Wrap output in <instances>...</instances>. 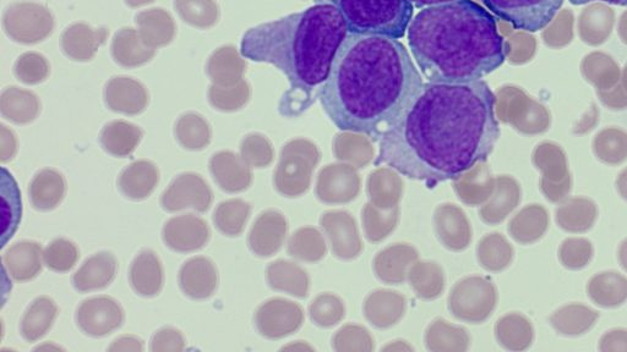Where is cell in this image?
<instances>
[{"mask_svg": "<svg viewBox=\"0 0 627 352\" xmlns=\"http://www.w3.org/2000/svg\"><path fill=\"white\" fill-rule=\"evenodd\" d=\"M423 85L396 38L348 32L318 97L338 129L378 141L410 110Z\"/></svg>", "mask_w": 627, "mask_h": 352, "instance_id": "7a4b0ae2", "label": "cell"}, {"mask_svg": "<svg viewBox=\"0 0 627 352\" xmlns=\"http://www.w3.org/2000/svg\"><path fill=\"white\" fill-rule=\"evenodd\" d=\"M574 5H585L592 2H603L613 5H620V7H627V0H570Z\"/></svg>", "mask_w": 627, "mask_h": 352, "instance_id": "681fc988", "label": "cell"}, {"mask_svg": "<svg viewBox=\"0 0 627 352\" xmlns=\"http://www.w3.org/2000/svg\"><path fill=\"white\" fill-rule=\"evenodd\" d=\"M4 31L13 41L21 44H36L45 41L54 30V18L45 5L37 3H14L5 10Z\"/></svg>", "mask_w": 627, "mask_h": 352, "instance_id": "52a82bcc", "label": "cell"}, {"mask_svg": "<svg viewBox=\"0 0 627 352\" xmlns=\"http://www.w3.org/2000/svg\"><path fill=\"white\" fill-rule=\"evenodd\" d=\"M249 96V86L244 81L231 86L212 85L209 91L211 106L226 113L241 109L248 102Z\"/></svg>", "mask_w": 627, "mask_h": 352, "instance_id": "e575fe53", "label": "cell"}, {"mask_svg": "<svg viewBox=\"0 0 627 352\" xmlns=\"http://www.w3.org/2000/svg\"><path fill=\"white\" fill-rule=\"evenodd\" d=\"M57 315L58 307L51 297H38L25 312L21 321V335L29 343L40 340L52 328Z\"/></svg>", "mask_w": 627, "mask_h": 352, "instance_id": "4316f807", "label": "cell"}, {"mask_svg": "<svg viewBox=\"0 0 627 352\" xmlns=\"http://www.w3.org/2000/svg\"><path fill=\"white\" fill-rule=\"evenodd\" d=\"M616 187H618L620 196L627 201V168L624 169L618 176V180H616Z\"/></svg>", "mask_w": 627, "mask_h": 352, "instance_id": "c3c4849f", "label": "cell"}, {"mask_svg": "<svg viewBox=\"0 0 627 352\" xmlns=\"http://www.w3.org/2000/svg\"><path fill=\"white\" fill-rule=\"evenodd\" d=\"M0 161L7 163L12 161L15 157L16 151H18V145H16V137L12 130H9L7 126H0Z\"/></svg>", "mask_w": 627, "mask_h": 352, "instance_id": "f6af8a7d", "label": "cell"}, {"mask_svg": "<svg viewBox=\"0 0 627 352\" xmlns=\"http://www.w3.org/2000/svg\"><path fill=\"white\" fill-rule=\"evenodd\" d=\"M280 219L266 213L255 223L250 233L249 244L258 255L267 256L276 250L281 238Z\"/></svg>", "mask_w": 627, "mask_h": 352, "instance_id": "836d02e7", "label": "cell"}, {"mask_svg": "<svg viewBox=\"0 0 627 352\" xmlns=\"http://www.w3.org/2000/svg\"><path fill=\"white\" fill-rule=\"evenodd\" d=\"M214 195L203 176L195 173H185L173 180L168 189L163 192L161 206L167 212H178L192 208L196 212L209 211Z\"/></svg>", "mask_w": 627, "mask_h": 352, "instance_id": "9c48e42d", "label": "cell"}, {"mask_svg": "<svg viewBox=\"0 0 627 352\" xmlns=\"http://www.w3.org/2000/svg\"><path fill=\"white\" fill-rule=\"evenodd\" d=\"M163 241L177 252H193L203 249L209 242L211 231L203 218L194 214L169 219L162 231Z\"/></svg>", "mask_w": 627, "mask_h": 352, "instance_id": "8fae6325", "label": "cell"}, {"mask_svg": "<svg viewBox=\"0 0 627 352\" xmlns=\"http://www.w3.org/2000/svg\"><path fill=\"white\" fill-rule=\"evenodd\" d=\"M340 11L348 32L400 40L406 36L414 7L408 0H314Z\"/></svg>", "mask_w": 627, "mask_h": 352, "instance_id": "5b68a950", "label": "cell"}, {"mask_svg": "<svg viewBox=\"0 0 627 352\" xmlns=\"http://www.w3.org/2000/svg\"><path fill=\"white\" fill-rule=\"evenodd\" d=\"M42 246L35 241H21L5 252L4 264L16 282H29L42 271Z\"/></svg>", "mask_w": 627, "mask_h": 352, "instance_id": "ac0fdd59", "label": "cell"}, {"mask_svg": "<svg viewBox=\"0 0 627 352\" xmlns=\"http://www.w3.org/2000/svg\"><path fill=\"white\" fill-rule=\"evenodd\" d=\"M493 14L516 30L538 32L558 14L564 0H482Z\"/></svg>", "mask_w": 627, "mask_h": 352, "instance_id": "8992f818", "label": "cell"}, {"mask_svg": "<svg viewBox=\"0 0 627 352\" xmlns=\"http://www.w3.org/2000/svg\"><path fill=\"white\" fill-rule=\"evenodd\" d=\"M500 338L507 348L525 350L532 344V324L522 316L507 317L501 322Z\"/></svg>", "mask_w": 627, "mask_h": 352, "instance_id": "f35d334b", "label": "cell"}, {"mask_svg": "<svg viewBox=\"0 0 627 352\" xmlns=\"http://www.w3.org/2000/svg\"><path fill=\"white\" fill-rule=\"evenodd\" d=\"M174 8L184 22L196 29H211L220 20L215 0H174Z\"/></svg>", "mask_w": 627, "mask_h": 352, "instance_id": "1f68e13d", "label": "cell"}, {"mask_svg": "<svg viewBox=\"0 0 627 352\" xmlns=\"http://www.w3.org/2000/svg\"><path fill=\"white\" fill-rule=\"evenodd\" d=\"M242 156L254 167H263L270 161V148L260 136H248L242 143Z\"/></svg>", "mask_w": 627, "mask_h": 352, "instance_id": "7bdbcfd3", "label": "cell"}, {"mask_svg": "<svg viewBox=\"0 0 627 352\" xmlns=\"http://www.w3.org/2000/svg\"><path fill=\"white\" fill-rule=\"evenodd\" d=\"M111 51L114 62L128 69L145 65L156 55V49L146 44L132 27H123L114 35Z\"/></svg>", "mask_w": 627, "mask_h": 352, "instance_id": "2e32d148", "label": "cell"}, {"mask_svg": "<svg viewBox=\"0 0 627 352\" xmlns=\"http://www.w3.org/2000/svg\"><path fill=\"white\" fill-rule=\"evenodd\" d=\"M593 257L592 242L582 238L567 239L561 244L559 258L565 268L579 271L591 262Z\"/></svg>", "mask_w": 627, "mask_h": 352, "instance_id": "ab89813d", "label": "cell"}, {"mask_svg": "<svg viewBox=\"0 0 627 352\" xmlns=\"http://www.w3.org/2000/svg\"><path fill=\"white\" fill-rule=\"evenodd\" d=\"M184 348L185 339L183 334L174 328L158 330L151 341V351L154 352H181Z\"/></svg>", "mask_w": 627, "mask_h": 352, "instance_id": "b9f144b4", "label": "cell"}, {"mask_svg": "<svg viewBox=\"0 0 627 352\" xmlns=\"http://www.w3.org/2000/svg\"><path fill=\"white\" fill-rule=\"evenodd\" d=\"M619 260H620L621 266H623V268L627 272V239L620 246Z\"/></svg>", "mask_w": 627, "mask_h": 352, "instance_id": "f907efd6", "label": "cell"}, {"mask_svg": "<svg viewBox=\"0 0 627 352\" xmlns=\"http://www.w3.org/2000/svg\"><path fill=\"white\" fill-rule=\"evenodd\" d=\"M105 101L113 112L138 115L149 106L150 97L141 82L132 77L119 76L109 80L105 90Z\"/></svg>", "mask_w": 627, "mask_h": 352, "instance_id": "7c38bea8", "label": "cell"}, {"mask_svg": "<svg viewBox=\"0 0 627 352\" xmlns=\"http://www.w3.org/2000/svg\"><path fill=\"white\" fill-rule=\"evenodd\" d=\"M76 323L86 335L102 338L122 327L124 311L112 297H92L79 306L76 311Z\"/></svg>", "mask_w": 627, "mask_h": 352, "instance_id": "30bf717a", "label": "cell"}, {"mask_svg": "<svg viewBox=\"0 0 627 352\" xmlns=\"http://www.w3.org/2000/svg\"><path fill=\"white\" fill-rule=\"evenodd\" d=\"M174 132L178 142L189 151H203L211 142V126L200 114L183 115L177 121Z\"/></svg>", "mask_w": 627, "mask_h": 352, "instance_id": "4dcf8cb0", "label": "cell"}, {"mask_svg": "<svg viewBox=\"0 0 627 352\" xmlns=\"http://www.w3.org/2000/svg\"><path fill=\"white\" fill-rule=\"evenodd\" d=\"M117 269V258L112 253H96L74 274V288L80 293L105 289L116 278Z\"/></svg>", "mask_w": 627, "mask_h": 352, "instance_id": "9a60e30c", "label": "cell"}, {"mask_svg": "<svg viewBox=\"0 0 627 352\" xmlns=\"http://www.w3.org/2000/svg\"><path fill=\"white\" fill-rule=\"evenodd\" d=\"M594 153L605 164L618 165L627 159V136L621 132L607 131L594 141Z\"/></svg>", "mask_w": 627, "mask_h": 352, "instance_id": "8d00e7d4", "label": "cell"}, {"mask_svg": "<svg viewBox=\"0 0 627 352\" xmlns=\"http://www.w3.org/2000/svg\"><path fill=\"white\" fill-rule=\"evenodd\" d=\"M109 32L107 29H95L83 22L69 26L62 35V48L67 57L74 62H90L95 58Z\"/></svg>", "mask_w": 627, "mask_h": 352, "instance_id": "5bb4252c", "label": "cell"}, {"mask_svg": "<svg viewBox=\"0 0 627 352\" xmlns=\"http://www.w3.org/2000/svg\"><path fill=\"white\" fill-rule=\"evenodd\" d=\"M408 2L412 3L414 8L424 9L432 5L455 2V0H408Z\"/></svg>", "mask_w": 627, "mask_h": 352, "instance_id": "7dc6e473", "label": "cell"}, {"mask_svg": "<svg viewBox=\"0 0 627 352\" xmlns=\"http://www.w3.org/2000/svg\"><path fill=\"white\" fill-rule=\"evenodd\" d=\"M144 350V346H143V341H141L139 338L136 337H128V335H125V337H121L118 338L116 341H114V343L112 344L111 348L108 349V351L111 352H116V351H143Z\"/></svg>", "mask_w": 627, "mask_h": 352, "instance_id": "bcb514c9", "label": "cell"}, {"mask_svg": "<svg viewBox=\"0 0 627 352\" xmlns=\"http://www.w3.org/2000/svg\"><path fill=\"white\" fill-rule=\"evenodd\" d=\"M80 253L74 242L57 239L47 246L43 252V261L54 272H68L78 262Z\"/></svg>", "mask_w": 627, "mask_h": 352, "instance_id": "74e56055", "label": "cell"}, {"mask_svg": "<svg viewBox=\"0 0 627 352\" xmlns=\"http://www.w3.org/2000/svg\"><path fill=\"white\" fill-rule=\"evenodd\" d=\"M144 132L132 123L124 120L112 121L101 132L103 150L114 157L124 158L134 153L143 140Z\"/></svg>", "mask_w": 627, "mask_h": 352, "instance_id": "603a6c76", "label": "cell"}, {"mask_svg": "<svg viewBox=\"0 0 627 352\" xmlns=\"http://www.w3.org/2000/svg\"><path fill=\"white\" fill-rule=\"evenodd\" d=\"M407 40L428 82L478 81L506 59L505 41L494 16L473 0L422 9L408 26Z\"/></svg>", "mask_w": 627, "mask_h": 352, "instance_id": "3957f363", "label": "cell"}, {"mask_svg": "<svg viewBox=\"0 0 627 352\" xmlns=\"http://www.w3.org/2000/svg\"><path fill=\"white\" fill-rule=\"evenodd\" d=\"M588 295L594 304L613 308L627 300V278L616 272H604L594 275L587 286Z\"/></svg>", "mask_w": 627, "mask_h": 352, "instance_id": "83f0119b", "label": "cell"}, {"mask_svg": "<svg viewBox=\"0 0 627 352\" xmlns=\"http://www.w3.org/2000/svg\"><path fill=\"white\" fill-rule=\"evenodd\" d=\"M533 163L542 172L541 189L545 198L554 203L565 200L572 189V178L563 150L544 143L534 152Z\"/></svg>", "mask_w": 627, "mask_h": 352, "instance_id": "ba28073f", "label": "cell"}, {"mask_svg": "<svg viewBox=\"0 0 627 352\" xmlns=\"http://www.w3.org/2000/svg\"><path fill=\"white\" fill-rule=\"evenodd\" d=\"M245 68L247 64L237 48L223 46L212 53L206 70L214 85L231 86L241 81Z\"/></svg>", "mask_w": 627, "mask_h": 352, "instance_id": "cb8c5ba5", "label": "cell"}, {"mask_svg": "<svg viewBox=\"0 0 627 352\" xmlns=\"http://www.w3.org/2000/svg\"><path fill=\"white\" fill-rule=\"evenodd\" d=\"M0 112L15 124H30L40 114L41 102L34 92L12 86L5 88L0 97Z\"/></svg>", "mask_w": 627, "mask_h": 352, "instance_id": "7402d4cb", "label": "cell"}, {"mask_svg": "<svg viewBox=\"0 0 627 352\" xmlns=\"http://www.w3.org/2000/svg\"><path fill=\"white\" fill-rule=\"evenodd\" d=\"M499 136L495 96L487 82H427L410 110L380 137L376 163L434 185L484 161Z\"/></svg>", "mask_w": 627, "mask_h": 352, "instance_id": "6da1fadb", "label": "cell"}, {"mask_svg": "<svg viewBox=\"0 0 627 352\" xmlns=\"http://www.w3.org/2000/svg\"><path fill=\"white\" fill-rule=\"evenodd\" d=\"M183 293L194 300L209 299L218 286V272L214 262L206 257H194L185 262L179 272Z\"/></svg>", "mask_w": 627, "mask_h": 352, "instance_id": "4fadbf2b", "label": "cell"}, {"mask_svg": "<svg viewBox=\"0 0 627 352\" xmlns=\"http://www.w3.org/2000/svg\"><path fill=\"white\" fill-rule=\"evenodd\" d=\"M250 213V206L242 200H228L217 207L214 222L218 230L227 236L243 233Z\"/></svg>", "mask_w": 627, "mask_h": 352, "instance_id": "d6a6232c", "label": "cell"}, {"mask_svg": "<svg viewBox=\"0 0 627 352\" xmlns=\"http://www.w3.org/2000/svg\"><path fill=\"white\" fill-rule=\"evenodd\" d=\"M549 216L545 208L538 205L528 206L511 223V233L522 244H531L547 233Z\"/></svg>", "mask_w": 627, "mask_h": 352, "instance_id": "f546056e", "label": "cell"}, {"mask_svg": "<svg viewBox=\"0 0 627 352\" xmlns=\"http://www.w3.org/2000/svg\"><path fill=\"white\" fill-rule=\"evenodd\" d=\"M51 66L42 54L27 52L20 55L14 65V74L25 85L42 84L48 79Z\"/></svg>", "mask_w": 627, "mask_h": 352, "instance_id": "d590c367", "label": "cell"}, {"mask_svg": "<svg viewBox=\"0 0 627 352\" xmlns=\"http://www.w3.org/2000/svg\"><path fill=\"white\" fill-rule=\"evenodd\" d=\"M598 318V312L592 308L572 304L561 307L560 310L554 312L553 316L550 317V323L559 334L575 337V335L588 332L596 324Z\"/></svg>", "mask_w": 627, "mask_h": 352, "instance_id": "f1b7e54d", "label": "cell"}, {"mask_svg": "<svg viewBox=\"0 0 627 352\" xmlns=\"http://www.w3.org/2000/svg\"><path fill=\"white\" fill-rule=\"evenodd\" d=\"M163 267L160 258L152 251H143L135 258L130 269V284L136 294L156 296L163 288Z\"/></svg>", "mask_w": 627, "mask_h": 352, "instance_id": "d6986e66", "label": "cell"}, {"mask_svg": "<svg viewBox=\"0 0 627 352\" xmlns=\"http://www.w3.org/2000/svg\"><path fill=\"white\" fill-rule=\"evenodd\" d=\"M210 170L218 186L226 192H241L252 183V173L241 158L231 151L214 154Z\"/></svg>", "mask_w": 627, "mask_h": 352, "instance_id": "e0dca14e", "label": "cell"}, {"mask_svg": "<svg viewBox=\"0 0 627 352\" xmlns=\"http://www.w3.org/2000/svg\"><path fill=\"white\" fill-rule=\"evenodd\" d=\"M599 343H601L599 349L603 352H627V330H610L603 335Z\"/></svg>", "mask_w": 627, "mask_h": 352, "instance_id": "ee69618b", "label": "cell"}, {"mask_svg": "<svg viewBox=\"0 0 627 352\" xmlns=\"http://www.w3.org/2000/svg\"><path fill=\"white\" fill-rule=\"evenodd\" d=\"M140 36L152 48L168 46L176 36V24L165 9L154 8L136 15Z\"/></svg>", "mask_w": 627, "mask_h": 352, "instance_id": "44dd1931", "label": "cell"}, {"mask_svg": "<svg viewBox=\"0 0 627 352\" xmlns=\"http://www.w3.org/2000/svg\"><path fill=\"white\" fill-rule=\"evenodd\" d=\"M67 191L63 175L57 170L43 169L30 185L32 205L40 211H52L61 205Z\"/></svg>", "mask_w": 627, "mask_h": 352, "instance_id": "d4e9b609", "label": "cell"}, {"mask_svg": "<svg viewBox=\"0 0 627 352\" xmlns=\"http://www.w3.org/2000/svg\"><path fill=\"white\" fill-rule=\"evenodd\" d=\"M160 172L150 161H138L129 165L119 176V189L124 196L135 201L145 200L155 191Z\"/></svg>", "mask_w": 627, "mask_h": 352, "instance_id": "ffe728a7", "label": "cell"}, {"mask_svg": "<svg viewBox=\"0 0 627 352\" xmlns=\"http://www.w3.org/2000/svg\"><path fill=\"white\" fill-rule=\"evenodd\" d=\"M155 0H125V3L129 5L130 8H140L144 7V5L154 3Z\"/></svg>", "mask_w": 627, "mask_h": 352, "instance_id": "816d5d0a", "label": "cell"}, {"mask_svg": "<svg viewBox=\"0 0 627 352\" xmlns=\"http://www.w3.org/2000/svg\"><path fill=\"white\" fill-rule=\"evenodd\" d=\"M598 217L596 203L585 197L571 198L556 209V223L567 233H585Z\"/></svg>", "mask_w": 627, "mask_h": 352, "instance_id": "484cf974", "label": "cell"}, {"mask_svg": "<svg viewBox=\"0 0 627 352\" xmlns=\"http://www.w3.org/2000/svg\"><path fill=\"white\" fill-rule=\"evenodd\" d=\"M347 33L340 11L329 4H315L249 30L243 38L242 53L254 62L275 65L287 76L291 90L283 97L281 110L297 115L312 106L319 95Z\"/></svg>", "mask_w": 627, "mask_h": 352, "instance_id": "277c9868", "label": "cell"}, {"mask_svg": "<svg viewBox=\"0 0 627 352\" xmlns=\"http://www.w3.org/2000/svg\"><path fill=\"white\" fill-rule=\"evenodd\" d=\"M9 190V196L7 195V191L2 190L3 208L9 209V212L3 214V235L12 238L16 227H18L19 220L21 219V195L13 178H10Z\"/></svg>", "mask_w": 627, "mask_h": 352, "instance_id": "60d3db41", "label": "cell"}]
</instances>
